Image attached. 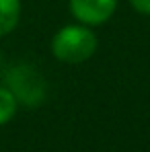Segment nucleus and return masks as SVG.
<instances>
[{
	"label": "nucleus",
	"mask_w": 150,
	"mask_h": 152,
	"mask_svg": "<svg viewBox=\"0 0 150 152\" xmlns=\"http://www.w3.org/2000/svg\"><path fill=\"white\" fill-rule=\"evenodd\" d=\"M117 6V0H70V10L84 25L105 23Z\"/></svg>",
	"instance_id": "obj_2"
},
{
	"label": "nucleus",
	"mask_w": 150,
	"mask_h": 152,
	"mask_svg": "<svg viewBox=\"0 0 150 152\" xmlns=\"http://www.w3.org/2000/svg\"><path fill=\"white\" fill-rule=\"evenodd\" d=\"M21 0H0V37L8 35L19 25Z\"/></svg>",
	"instance_id": "obj_3"
},
{
	"label": "nucleus",
	"mask_w": 150,
	"mask_h": 152,
	"mask_svg": "<svg viewBox=\"0 0 150 152\" xmlns=\"http://www.w3.org/2000/svg\"><path fill=\"white\" fill-rule=\"evenodd\" d=\"M130 2H132V6H134L138 12L150 15V0H130Z\"/></svg>",
	"instance_id": "obj_5"
},
{
	"label": "nucleus",
	"mask_w": 150,
	"mask_h": 152,
	"mask_svg": "<svg viewBox=\"0 0 150 152\" xmlns=\"http://www.w3.org/2000/svg\"><path fill=\"white\" fill-rule=\"evenodd\" d=\"M97 50V37L89 27L68 25L53 35L51 51L66 64H80L89 60Z\"/></svg>",
	"instance_id": "obj_1"
},
{
	"label": "nucleus",
	"mask_w": 150,
	"mask_h": 152,
	"mask_svg": "<svg viewBox=\"0 0 150 152\" xmlns=\"http://www.w3.org/2000/svg\"><path fill=\"white\" fill-rule=\"evenodd\" d=\"M17 97L8 91V88H4V86H0V126L2 124H6V121H10L12 117H15V113H17Z\"/></svg>",
	"instance_id": "obj_4"
}]
</instances>
